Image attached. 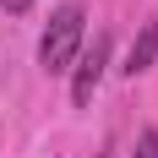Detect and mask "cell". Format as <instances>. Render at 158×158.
<instances>
[{"label":"cell","instance_id":"obj_1","mask_svg":"<svg viewBox=\"0 0 158 158\" xmlns=\"http://www.w3.org/2000/svg\"><path fill=\"white\" fill-rule=\"evenodd\" d=\"M82 44H87V11H82L77 0H65V6L49 11V27H44V38H38V65H44L49 77H60V71L77 65Z\"/></svg>","mask_w":158,"mask_h":158},{"label":"cell","instance_id":"obj_2","mask_svg":"<svg viewBox=\"0 0 158 158\" xmlns=\"http://www.w3.org/2000/svg\"><path fill=\"white\" fill-rule=\"evenodd\" d=\"M109 49H114L109 33H93V38L82 44L77 65H71V104H77V109H87V104H93L98 82H104V71H109Z\"/></svg>","mask_w":158,"mask_h":158},{"label":"cell","instance_id":"obj_3","mask_svg":"<svg viewBox=\"0 0 158 158\" xmlns=\"http://www.w3.org/2000/svg\"><path fill=\"white\" fill-rule=\"evenodd\" d=\"M153 60H158V22H142V33L131 38V49H126V65H120V71H126V77H142Z\"/></svg>","mask_w":158,"mask_h":158},{"label":"cell","instance_id":"obj_4","mask_svg":"<svg viewBox=\"0 0 158 158\" xmlns=\"http://www.w3.org/2000/svg\"><path fill=\"white\" fill-rule=\"evenodd\" d=\"M131 158H158V131L147 126L142 136H136V147H131Z\"/></svg>","mask_w":158,"mask_h":158},{"label":"cell","instance_id":"obj_5","mask_svg":"<svg viewBox=\"0 0 158 158\" xmlns=\"http://www.w3.org/2000/svg\"><path fill=\"white\" fill-rule=\"evenodd\" d=\"M0 6H6L11 16H22V11H33V0H0Z\"/></svg>","mask_w":158,"mask_h":158}]
</instances>
